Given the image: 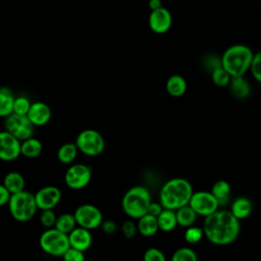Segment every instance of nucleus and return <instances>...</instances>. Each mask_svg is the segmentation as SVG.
Returning <instances> with one entry per match:
<instances>
[{"mask_svg":"<svg viewBox=\"0 0 261 261\" xmlns=\"http://www.w3.org/2000/svg\"><path fill=\"white\" fill-rule=\"evenodd\" d=\"M204 236L214 245L224 246L232 243L240 233V220L230 211L216 210L205 216Z\"/></svg>","mask_w":261,"mask_h":261,"instance_id":"1","label":"nucleus"},{"mask_svg":"<svg viewBox=\"0 0 261 261\" xmlns=\"http://www.w3.org/2000/svg\"><path fill=\"white\" fill-rule=\"evenodd\" d=\"M193 193V187L188 179L174 177L166 181L161 188L159 202L163 208L176 210L189 204Z\"/></svg>","mask_w":261,"mask_h":261,"instance_id":"2","label":"nucleus"},{"mask_svg":"<svg viewBox=\"0 0 261 261\" xmlns=\"http://www.w3.org/2000/svg\"><path fill=\"white\" fill-rule=\"evenodd\" d=\"M253 51L250 47L243 44H236L228 47L222 54L221 66L231 75H244L251 66Z\"/></svg>","mask_w":261,"mask_h":261,"instance_id":"3","label":"nucleus"},{"mask_svg":"<svg viewBox=\"0 0 261 261\" xmlns=\"http://www.w3.org/2000/svg\"><path fill=\"white\" fill-rule=\"evenodd\" d=\"M151 203L150 192L143 186H135L128 189L122 197L121 207L130 218L139 219L148 212Z\"/></svg>","mask_w":261,"mask_h":261,"instance_id":"4","label":"nucleus"},{"mask_svg":"<svg viewBox=\"0 0 261 261\" xmlns=\"http://www.w3.org/2000/svg\"><path fill=\"white\" fill-rule=\"evenodd\" d=\"M7 205L11 217L18 222L31 220L38 210L35 195L25 190L11 194Z\"/></svg>","mask_w":261,"mask_h":261,"instance_id":"5","label":"nucleus"},{"mask_svg":"<svg viewBox=\"0 0 261 261\" xmlns=\"http://www.w3.org/2000/svg\"><path fill=\"white\" fill-rule=\"evenodd\" d=\"M39 245L44 253L54 257H62L69 248L68 236L55 227H50L41 233Z\"/></svg>","mask_w":261,"mask_h":261,"instance_id":"6","label":"nucleus"},{"mask_svg":"<svg viewBox=\"0 0 261 261\" xmlns=\"http://www.w3.org/2000/svg\"><path fill=\"white\" fill-rule=\"evenodd\" d=\"M74 143L80 152L90 157L100 155L105 149V140L103 136L98 130L92 128L82 130L76 136Z\"/></svg>","mask_w":261,"mask_h":261,"instance_id":"7","label":"nucleus"},{"mask_svg":"<svg viewBox=\"0 0 261 261\" xmlns=\"http://www.w3.org/2000/svg\"><path fill=\"white\" fill-rule=\"evenodd\" d=\"M92 178V169L83 163L70 164L64 174L65 185L74 191L86 188Z\"/></svg>","mask_w":261,"mask_h":261,"instance_id":"8","label":"nucleus"},{"mask_svg":"<svg viewBox=\"0 0 261 261\" xmlns=\"http://www.w3.org/2000/svg\"><path fill=\"white\" fill-rule=\"evenodd\" d=\"M35 125L30 121L27 115L11 113L4 117V129L13 135L19 141L33 137Z\"/></svg>","mask_w":261,"mask_h":261,"instance_id":"9","label":"nucleus"},{"mask_svg":"<svg viewBox=\"0 0 261 261\" xmlns=\"http://www.w3.org/2000/svg\"><path fill=\"white\" fill-rule=\"evenodd\" d=\"M73 215L79 226L90 230L99 227L103 221L101 210L93 204H82L77 206Z\"/></svg>","mask_w":261,"mask_h":261,"instance_id":"10","label":"nucleus"},{"mask_svg":"<svg viewBox=\"0 0 261 261\" xmlns=\"http://www.w3.org/2000/svg\"><path fill=\"white\" fill-rule=\"evenodd\" d=\"M189 205L197 213V215L207 216L218 209L219 203L211 192H194Z\"/></svg>","mask_w":261,"mask_h":261,"instance_id":"11","label":"nucleus"},{"mask_svg":"<svg viewBox=\"0 0 261 261\" xmlns=\"http://www.w3.org/2000/svg\"><path fill=\"white\" fill-rule=\"evenodd\" d=\"M20 142L7 130H0V160L9 162L20 156Z\"/></svg>","mask_w":261,"mask_h":261,"instance_id":"12","label":"nucleus"},{"mask_svg":"<svg viewBox=\"0 0 261 261\" xmlns=\"http://www.w3.org/2000/svg\"><path fill=\"white\" fill-rule=\"evenodd\" d=\"M34 195L39 210L54 209L59 204L62 196L60 189L55 186L43 187Z\"/></svg>","mask_w":261,"mask_h":261,"instance_id":"13","label":"nucleus"},{"mask_svg":"<svg viewBox=\"0 0 261 261\" xmlns=\"http://www.w3.org/2000/svg\"><path fill=\"white\" fill-rule=\"evenodd\" d=\"M148 23L150 29L156 34L166 33L172 23V16L169 10L163 6L151 10L148 18Z\"/></svg>","mask_w":261,"mask_h":261,"instance_id":"14","label":"nucleus"},{"mask_svg":"<svg viewBox=\"0 0 261 261\" xmlns=\"http://www.w3.org/2000/svg\"><path fill=\"white\" fill-rule=\"evenodd\" d=\"M27 116L35 126H43L50 121L52 111L48 104L36 101L31 104Z\"/></svg>","mask_w":261,"mask_h":261,"instance_id":"15","label":"nucleus"},{"mask_svg":"<svg viewBox=\"0 0 261 261\" xmlns=\"http://www.w3.org/2000/svg\"><path fill=\"white\" fill-rule=\"evenodd\" d=\"M69 247L75 248L83 252L87 251L93 242L92 233L90 229L76 225L68 234Z\"/></svg>","mask_w":261,"mask_h":261,"instance_id":"16","label":"nucleus"},{"mask_svg":"<svg viewBox=\"0 0 261 261\" xmlns=\"http://www.w3.org/2000/svg\"><path fill=\"white\" fill-rule=\"evenodd\" d=\"M228 86L232 96L238 99H246L251 93V86L244 75L231 76Z\"/></svg>","mask_w":261,"mask_h":261,"instance_id":"17","label":"nucleus"},{"mask_svg":"<svg viewBox=\"0 0 261 261\" xmlns=\"http://www.w3.org/2000/svg\"><path fill=\"white\" fill-rule=\"evenodd\" d=\"M42 151L43 144L39 139L31 137L20 142V155L27 158H37L41 155Z\"/></svg>","mask_w":261,"mask_h":261,"instance_id":"18","label":"nucleus"},{"mask_svg":"<svg viewBox=\"0 0 261 261\" xmlns=\"http://www.w3.org/2000/svg\"><path fill=\"white\" fill-rule=\"evenodd\" d=\"M137 227H138V231L142 236L152 237L159 229L158 222H157V217L152 215V214L146 213V214H144L143 216H141L139 218Z\"/></svg>","mask_w":261,"mask_h":261,"instance_id":"19","label":"nucleus"},{"mask_svg":"<svg viewBox=\"0 0 261 261\" xmlns=\"http://www.w3.org/2000/svg\"><path fill=\"white\" fill-rule=\"evenodd\" d=\"M2 184L10 194H14L24 190L25 179L18 171H9L5 174Z\"/></svg>","mask_w":261,"mask_h":261,"instance_id":"20","label":"nucleus"},{"mask_svg":"<svg viewBox=\"0 0 261 261\" xmlns=\"http://www.w3.org/2000/svg\"><path fill=\"white\" fill-rule=\"evenodd\" d=\"M157 222L160 230L165 232H169L173 230L177 225L175 211L171 209L163 208V210L157 216Z\"/></svg>","mask_w":261,"mask_h":261,"instance_id":"21","label":"nucleus"},{"mask_svg":"<svg viewBox=\"0 0 261 261\" xmlns=\"http://www.w3.org/2000/svg\"><path fill=\"white\" fill-rule=\"evenodd\" d=\"M14 94L8 87H0V117H6L12 113Z\"/></svg>","mask_w":261,"mask_h":261,"instance_id":"22","label":"nucleus"},{"mask_svg":"<svg viewBox=\"0 0 261 261\" xmlns=\"http://www.w3.org/2000/svg\"><path fill=\"white\" fill-rule=\"evenodd\" d=\"M166 91L172 97H180L187 91V82L179 74H173L166 82Z\"/></svg>","mask_w":261,"mask_h":261,"instance_id":"23","label":"nucleus"},{"mask_svg":"<svg viewBox=\"0 0 261 261\" xmlns=\"http://www.w3.org/2000/svg\"><path fill=\"white\" fill-rule=\"evenodd\" d=\"M79 153V149L75 145V143H64L62 144L58 150H57V159L59 160V162H61L62 164H71Z\"/></svg>","mask_w":261,"mask_h":261,"instance_id":"24","label":"nucleus"},{"mask_svg":"<svg viewBox=\"0 0 261 261\" xmlns=\"http://www.w3.org/2000/svg\"><path fill=\"white\" fill-rule=\"evenodd\" d=\"M251 211H252V203L246 197H239L231 204L230 212L239 220L248 217Z\"/></svg>","mask_w":261,"mask_h":261,"instance_id":"25","label":"nucleus"},{"mask_svg":"<svg viewBox=\"0 0 261 261\" xmlns=\"http://www.w3.org/2000/svg\"><path fill=\"white\" fill-rule=\"evenodd\" d=\"M230 191V185L224 179H219L214 182L211 189V193L217 199L219 205H223L228 202Z\"/></svg>","mask_w":261,"mask_h":261,"instance_id":"26","label":"nucleus"},{"mask_svg":"<svg viewBox=\"0 0 261 261\" xmlns=\"http://www.w3.org/2000/svg\"><path fill=\"white\" fill-rule=\"evenodd\" d=\"M174 211H175L176 221H177L178 225L188 227L195 223L196 218H197V213L193 210V208L189 204L185 205Z\"/></svg>","mask_w":261,"mask_h":261,"instance_id":"27","label":"nucleus"},{"mask_svg":"<svg viewBox=\"0 0 261 261\" xmlns=\"http://www.w3.org/2000/svg\"><path fill=\"white\" fill-rule=\"evenodd\" d=\"M76 225L77 224L73 213H62L60 215H57L54 227L68 234Z\"/></svg>","mask_w":261,"mask_h":261,"instance_id":"28","label":"nucleus"},{"mask_svg":"<svg viewBox=\"0 0 261 261\" xmlns=\"http://www.w3.org/2000/svg\"><path fill=\"white\" fill-rule=\"evenodd\" d=\"M231 75L222 67L219 66L211 71V80L218 87H226L230 82Z\"/></svg>","mask_w":261,"mask_h":261,"instance_id":"29","label":"nucleus"},{"mask_svg":"<svg viewBox=\"0 0 261 261\" xmlns=\"http://www.w3.org/2000/svg\"><path fill=\"white\" fill-rule=\"evenodd\" d=\"M198 259L195 251L188 247H182L173 252L171 260L172 261H196Z\"/></svg>","mask_w":261,"mask_h":261,"instance_id":"30","label":"nucleus"},{"mask_svg":"<svg viewBox=\"0 0 261 261\" xmlns=\"http://www.w3.org/2000/svg\"><path fill=\"white\" fill-rule=\"evenodd\" d=\"M31 100L23 95L17 96L14 98V102H13V113L19 114V115H27L28 111L31 107Z\"/></svg>","mask_w":261,"mask_h":261,"instance_id":"31","label":"nucleus"},{"mask_svg":"<svg viewBox=\"0 0 261 261\" xmlns=\"http://www.w3.org/2000/svg\"><path fill=\"white\" fill-rule=\"evenodd\" d=\"M203 236H204L203 228L191 225V226L187 227L184 238H185L186 242L189 244H197L198 242H200L202 240Z\"/></svg>","mask_w":261,"mask_h":261,"instance_id":"32","label":"nucleus"},{"mask_svg":"<svg viewBox=\"0 0 261 261\" xmlns=\"http://www.w3.org/2000/svg\"><path fill=\"white\" fill-rule=\"evenodd\" d=\"M56 217L57 215L53 209H45V210H41L39 221L41 225L44 226L45 228H50V227H54Z\"/></svg>","mask_w":261,"mask_h":261,"instance_id":"33","label":"nucleus"},{"mask_svg":"<svg viewBox=\"0 0 261 261\" xmlns=\"http://www.w3.org/2000/svg\"><path fill=\"white\" fill-rule=\"evenodd\" d=\"M250 70L254 79L261 84V50L253 55Z\"/></svg>","mask_w":261,"mask_h":261,"instance_id":"34","label":"nucleus"},{"mask_svg":"<svg viewBox=\"0 0 261 261\" xmlns=\"http://www.w3.org/2000/svg\"><path fill=\"white\" fill-rule=\"evenodd\" d=\"M62 258L65 261H84L85 260V254L81 250L69 247L64 252V254L62 255Z\"/></svg>","mask_w":261,"mask_h":261,"instance_id":"35","label":"nucleus"},{"mask_svg":"<svg viewBox=\"0 0 261 261\" xmlns=\"http://www.w3.org/2000/svg\"><path fill=\"white\" fill-rule=\"evenodd\" d=\"M143 259L145 261H164L165 260V256L162 253V251H160L157 248H149L143 256Z\"/></svg>","mask_w":261,"mask_h":261,"instance_id":"36","label":"nucleus"},{"mask_svg":"<svg viewBox=\"0 0 261 261\" xmlns=\"http://www.w3.org/2000/svg\"><path fill=\"white\" fill-rule=\"evenodd\" d=\"M121 231L126 239H132L136 236V233L138 231V227L134 221L127 220V221L123 222V224L121 226Z\"/></svg>","mask_w":261,"mask_h":261,"instance_id":"37","label":"nucleus"},{"mask_svg":"<svg viewBox=\"0 0 261 261\" xmlns=\"http://www.w3.org/2000/svg\"><path fill=\"white\" fill-rule=\"evenodd\" d=\"M100 226L102 227V230L105 233H108V234H112V233H114L117 230L116 223L113 220H110V219L103 220Z\"/></svg>","mask_w":261,"mask_h":261,"instance_id":"38","label":"nucleus"},{"mask_svg":"<svg viewBox=\"0 0 261 261\" xmlns=\"http://www.w3.org/2000/svg\"><path fill=\"white\" fill-rule=\"evenodd\" d=\"M10 196L11 194L9 191L4 187L3 184H0V207L7 205Z\"/></svg>","mask_w":261,"mask_h":261,"instance_id":"39","label":"nucleus"},{"mask_svg":"<svg viewBox=\"0 0 261 261\" xmlns=\"http://www.w3.org/2000/svg\"><path fill=\"white\" fill-rule=\"evenodd\" d=\"M163 210V207H162V205L160 204V202L159 203H157V202H151L150 203V205H149V207H148V212L147 213H149V214H152V215H154V216H158L159 214H160V212Z\"/></svg>","mask_w":261,"mask_h":261,"instance_id":"40","label":"nucleus"},{"mask_svg":"<svg viewBox=\"0 0 261 261\" xmlns=\"http://www.w3.org/2000/svg\"><path fill=\"white\" fill-rule=\"evenodd\" d=\"M148 6L151 10H154V9H157L159 7L162 6V2L161 0H149L148 2Z\"/></svg>","mask_w":261,"mask_h":261,"instance_id":"41","label":"nucleus"}]
</instances>
